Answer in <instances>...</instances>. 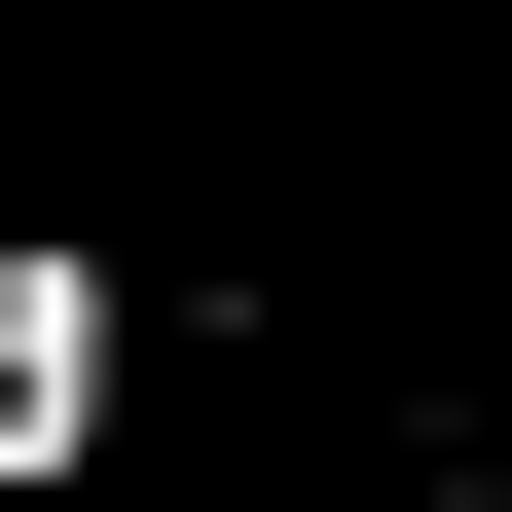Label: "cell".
Masks as SVG:
<instances>
[{
    "instance_id": "1",
    "label": "cell",
    "mask_w": 512,
    "mask_h": 512,
    "mask_svg": "<svg viewBox=\"0 0 512 512\" xmlns=\"http://www.w3.org/2000/svg\"><path fill=\"white\" fill-rule=\"evenodd\" d=\"M110 366H147V293H110L74 220H0V512H37V476H110Z\"/></svg>"
}]
</instances>
